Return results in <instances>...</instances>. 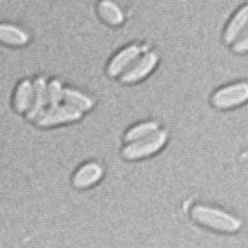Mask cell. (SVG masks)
Wrapping results in <instances>:
<instances>
[{
  "label": "cell",
  "mask_w": 248,
  "mask_h": 248,
  "mask_svg": "<svg viewBox=\"0 0 248 248\" xmlns=\"http://www.w3.org/2000/svg\"><path fill=\"white\" fill-rule=\"evenodd\" d=\"M167 141V134L165 131H156L141 140L129 143L123 150V156L126 160H140L149 157L160 151Z\"/></svg>",
  "instance_id": "7a4b0ae2"
},
{
  "label": "cell",
  "mask_w": 248,
  "mask_h": 248,
  "mask_svg": "<svg viewBox=\"0 0 248 248\" xmlns=\"http://www.w3.org/2000/svg\"><path fill=\"white\" fill-rule=\"evenodd\" d=\"M29 40L28 34L9 24H0V43L10 46H21Z\"/></svg>",
  "instance_id": "30bf717a"
},
{
  "label": "cell",
  "mask_w": 248,
  "mask_h": 248,
  "mask_svg": "<svg viewBox=\"0 0 248 248\" xmlns=\"http://www.w3.org/2000/svg\"><path fill=\"white\" fill-rule=\"evenodd\" d=\"M191 217L199 225L204 226L210 230L218 231V232H226V233H234L242 227V222L237 217L232 216L225 211L202 206V204H197L192 208Z\"/></svg>",
  "instance_id": "6da1fadb"
},
{
  "label": "cell",
  "mask_w": 248,
  "mask_h": 248,
  "mask_svg": "<svg viewBox=\"0 0 248 248\" xmlns=\"http://www.w3.org/2000/svg\"><path fill=\"white\" fill-rule=\"evenodd\" d=\"M248 101V82H236L219 89L213 93L212 104L217 108L227 110Z\"/></svg>",
  "instance_id": "3957f363"
},
{
  "label": "cell",
  "mask_w": 248,
  "mask_h": 248,
  "mask_svg": "<svg viewBox=\"0 0 248 248\" xmlns=\"http://www.w3.org/2000/svg\"><path fill=\"white\" fill-rule=\"evenodd\" d=\"M157 55L155 53H147L142 58L138 59V62H135L129 70L125 71L121 76V81L125 84H134L140 80L145 79L157 64Z\"/></svg>",
  "instance_id": "5b68a950"
},
{
  "label": "cell",
  "mask_w": 248,
  "mask_h": 248,
  "mask_svg": "<svg viewBox=\"0 0 248 248\" xmlns=\"http://www.w3.org/2000/svg\"><path fill=\"white\" fill-rule=\"evenodd\" d=\"M158 130L157 124L154 123V121H149V123L140 124L138 126H134L132 129H130L129 131L126 132L125 135V141L126 142H135V141L141 140V139L146 138L149 135L154 134Z\"/></svg>",
  "instance_id": "5bb4252c"
},
{
  "label": "cell",
  "mask_w": 248,
  "mask_h": 248,
  "mask_svg": "<svg viewBox=\"0 0 248 248\" xmlns=\"http://www.w3.org/2000/svg\"><path fill=\"white\" fill-rule=\"evenodd\" d=\"M248 27V4L242 6L233 18L231 19L227 29L225 31V41L227 44H233L234 41L239 38V35L245 31Z\"/></svg>",
  "instance_id": "ba28073f"
},
{
  "label": "cell",
  "mask_w": 248,
  "mask_h": 248,
  "mask_svg": "<svg viewBox=\"0 0 248 248\" xmlns=\"http://www.w3.org/2000/svg\"><path fill=\"white\" fill-rule=\"evenodd\" d=\"M99 14L110 25H120L124 21L123 12L111 0H102L99 4Z\"/></svg>",
  "instance_id": "4fadbf2b"
},
{
  "label": "cell",
  "mask_w": 248,
  "mask_h": 248,
  "mask_svg": "<svg viewBox=\"0 0 248 248\" xmlns=\"http://www.w3.org/2000/svg\"><path fill=\"white\" fill-rule=\"evenodd\" d=\"M140 53L141 49L138 45H131V46H127L126 49L121 50V51L111 60L110 64H108V75L114 78V76L123 74L124 71L132 64V62H135L136 59H139Z\"/></svg>",
  "instance_id": "8992f818"
},
{
  "label": "cell",
  "mask_w": 248,
  "mask_h": 248,
  "mask_svg": "<svg viewBox=\"0 0 248 248\" xmlns=\"http://www.w3.org/2000/svg\"><path fill=\"white\" fill-rule=\"evenodd\" d=\"M32 96H34V88L30 81L25 80L19 85L16 93H15V108L18 112H25L30 110L32 104Z\"/></svg>",
  "instance_id": "7c38bea8"
},
{
  "label": "cell",
  "mask_w": 248,
  "mask_h": 248,
  "mask_svg": "<svg viewBox=\"0 0 248 248\" xmlns=\"http://www.w3.org/2000/svg\"><path fill=\"white\" fill-rule=\"evenodd\" d=\"M62 99L65 100L66 105L78 108L80 112L91 110L93 106V102L90 97H88L80 91L73 90V89H62Z\"/></svg>",
  "instance_id": "8fae6325"
},
{
  "label": "cell",
  "mask_w": 248,
  "mask_h": 248,
  "mask_svg": "<svg viewBox=\"0 0 248 248\" xmlns=\"http://www.w3.org/2000/svg\"><path fill=\"white\" fill-rule=\"evenodd\" d=\"M34 96L30 110L28 111V119L36 120V117L44 111L45 105L47 102V86L44 78H38L34 82Z\"/></svg>",
  "instance_id": "9c48e42d"
},
{
  "label": "cell",
  "mask_w": 248,
  "mask_h": 248,
  "mask_svg": "<svg viewBox=\"0 0 248 248\" xmlns=\"http://www.w3.org/2000/svg\"><path fill=\"white\" fill-rule=\"evenodd\" d=\"M102 173H104V170L99 164L89 162L76 171L73 180L74 186L78 187V188H88V187L93 186L100 181Z\"/></svg>",
  "instance_id": "52a82bcc"
},
{
  "label": "cell",
  "mask_w": 248,
  "mask_h": 248,
  "mask_svg": "<svg viewBox=\"0 0 248 248\" xmlns=\"http://www.w3.org/2000/svg\"><path fill=\"white\" fill-rule=\"evenodd\" d=\"M62 99V88L60 81L54 80L50 82L49 88H47V100H49L50 105L58 106L60 100Z\"/></svg>",
  "instance_id": "9a60e30c"
},
{
  "label": "cell",
  "mask_w": 248,
  "mask_h": 248,
  "mask_svg": "<svg viewBox=\"0 0 248 248\" xmlns=\"http://www.w3.org/2000/svg\"><path fill=\"white\" fill-rule=\"evenodd\" d=\"M81 119V112L70 105L51 106L36 117L35 123L41 127H51L65 123H73Z\"/></svg>",
  "instance_id": "277c9868"
},
{
  "label": "cell",
  "mask_w": 248,
  "mask_h": 248,
  "mask_svg": "<svg viewBox=\"0 0 248 248\" xmlns=\"http://www.w3.org/2000/svg\"><path fill=\"white\" fill-rule=\"evenodd\" d=\"M233 51L237 54H245L248 51V27L233 43Z\"/></svg>",
  "instance_id": "2e32d148"
}]
</instances>
